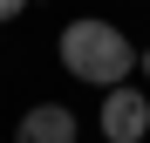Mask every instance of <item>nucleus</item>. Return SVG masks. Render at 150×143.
<instances>
[{
  "label": "nucleus",
  "instance_id": "1",
  "mask_svg": "<svg viewBox=\"0 0 150 143\" xmlns=\"http://www.w3.org/2000/svg\"><path fill=\"white\" fill-rule=\"evenodd\" d=\"M62 68L75 82H96V89H123L130 82V68H137V48H130V34L123 27H109V20H96V14H82V20H68L62 27Z\"/></svg>",
  "mask_w": 150,
  "mask_h": 143
},
{
  "label": "nucleus",
  "instance_id": "5",
  "mask_svg": "<svg viewBox=\"0 0 150 143\" xmlns=\"http://www.w3.org/2000/svg\"><path fill=\"white\" fill-rule=\"evenodd\" d=\"M137 68H143V75H150V48H143V55H137Z\"/></svg>",
  "mask_w": 150,
  "mask_h": 143
},
{
  "label": "nucleus",
  "instance_id": "2",
  "mask_svg": "<svg viewBox=\"0 0 150 143\" xmlns=\"http://www.w3.org/2000/svg\"><path fill=\"white\" fill-rule=\"evenodd\" d=\"M96 123H103V143H143V136H150V95H143V89H130V82L109 89Z\"/></svg>",
  "mask_w": 150,
  "mask_h": 143
},
{
  "label": "nucleus",
  "instance_id": "3",
  "mask_svg": "<svg viewBox=\"0 0 150 143\" xmlns=\"http://www.w3.org/2000/svg\"><path fill=\"white\" fill-rule=\"evenodd\" d=\"M14 143H75V109H62V102H34L28 116H21Z\"/></svg>",
  "mask_w": 150,
  "mask_h": 143
},
{
  "label": "nucleus",
  "instance_id": "4",
  "mask_svg": "<svg viewBox=\"0 0 150 143\" xmlns=\"http://www.w3.org/2000/svg\"><path fill=\"white\" fill-rule=\"evenodd\" d=\"M21 7H28V0H0V27H7V20H14Z\"/></svg>",
  "mask_w": 150,
  "mask_h": 143
}]
</instances>
